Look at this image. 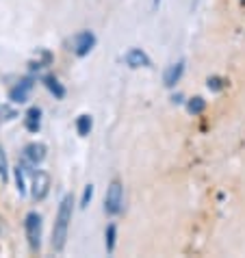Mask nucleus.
Returning <instances> with one entry per match:
<instances>
[{
	"instance_id": "obj_10",
	"label": "nucleus",
	"mask_w": 245,
	"mask_h": 258,
	"mask_svg": "<svg viewBox=\"0 0 245 258\" xmlns=\"http://www.w3.org/2000/svg\"><path fill=\"white\" fill-rule=\"evenodd\" d=\"M24 126H26L28 133H37L41 128V109H37V106L28 109L26 115H24Z\"/></svg>"
},
{
	"instance_id": "obj_14",
	"label": "nucleus",
	"mask_w": 245,
	"mask_h": 258,
	"mask_svg": "<svg viewBox=\"0 0 245 258\" xmlns=\"http://www.w3.org/2000/svg\"><path fill=\"white\" fill-rule=\"evenodd\" d=\"M91 128H93V119L91 115H81L76 119V131L81 137H87V135L91 133Z\"/></svg>"
},
{
	"instance_id": "obj_18",
	"label": "nucleus",
	"mask_w": 245,
	"mask_h": 258,
	"mask_svg": "<svg viewBox=\"0 0 245 258\" xmlns=\"http://www.w3.org/2000/svg\"><path fill=\"white\" fill-rule=\"evenodd\" d=\"M91 198H93V184H87L83 191V198H81V209H87L89 202H91Z\"/></svg>"
},
{
	"instance_id": "obj_3",
	"label": "nucleus",
	"mask_w": 245,
	"mask_h": 258,
	"mask_svg": "<svg viewBox=\"0 0 245 258\" xmlns=\"http://www.w3.org/2000/svg\"><path fill=\"white\" fill-rule=\"evenodd\" d=\"M121 209H124V189H121V184L115 180L109 184V189H106L104 211L109 215H119Z\"/></svg>"
},
{
	"instance_id": "obj_1",
	"label": "nucleus",
	"mask_w": 245,
	"mask_h": 258,
	"mask_svg": "<svg viewBox=\"0 0 245 258\" xmlns=\"http://www.w3.org/2000/svg\"><path fill=\"white\" fill-rule=\"evenodd\" d=\"M72 213H74V198L66 196L61 200V204H59L56 219H54V228H52V249L54 252H63V247H66Z\"/></svg>"
},
{
	"instance_id": "obj_17",
	"label": "nucleus",
	"mask_w": 245,
	"mask_h": 258,
	"mask_svg": "<svg viewBox=\"0 0 245 258\" xmlns=\"http://www.w3.org/2000/svg\"><path fill=\"white\" fill-rule=\"evenodd\" d=\"M206 85H208V89L217 94V91H221L223 87H226V81H223L221 76H211V78L206 81Z\"/></svg>"
},
{
	"instance_id": "obj_12",
	"label": "nucleus",
	"mask_w": 245,
	"mask_h": 258,
	"mask_svg": "<svg viewBox=\"0 0 245 258\" xmlns=\"http://www.w3.org/2000/svg\"><path fill=\"white\" fill-rule=\"evenodd\" d=\"M44 85L50 89V94H54V98H59V100L66 98V87H63L54 76H44Z\"/></svg>"
},
{
	"instance_id": "obj_20",
	"label": "nucleus",
	"mask_w": 245,
	"mask_h": 258,
	"mask_svg": "<svg viewBox=\"0 0 245 258\" xmlns=\"http://www.w3.org/2000/svg\"><path fill=\"white\" fill-rule=\"evenodd\" d=\"M158 3H161V0H154V7H156V5H158Z\"/></svg>"
},
{
	"instance_id": "obj_8",
	"label": "nucleus",
	"mask_w": 245,
	"mask_h": 258,
	"mask_svg": "<svg viewBox=\"0 0 245 258\" xmlns=\"http://www.w3.org/2000/svg\"><path fill=\"white\" fill-rule=\"evenodd\" d=\"M182 72H185V61H178V63H171V66H167V70L163 72L165 87H174L180 78H182Z\"/></svg>"
},
{
	"instance_id": "obj_2",
	"label": "nucleus",
	"mask_w": 245,
	"mask_h": 258,
	"mask_svg": "<svg viewBox=\"0 0 245 258\" xmlns=\"http://www.w3.org/2000/svg\"><path fill=\"white\" fill-rule=\"evenodd\" d=\"M24 232H26V241L31 245L33 252H39L41 247V215L31 211L24 217Z\"/></svg>"
},
{
	"instance_id": "obj_6",
	"label": "nucleus",
	"mask_w": 245,
	"mask_h": 258,
	"mask_svg": "<svg viewBox=\"0 0 245 258\" xmlns=\"http://www.w3.org/2000/svg\"><path fill=\"white\" fill-rule=\"evenodd\" d=\"M124 61L128 68H152V61H150V56L143 52L141 48H131L128 52L124 54Z\"/></svg>"
},
{
	"instance_id": "obj_4",
	"label": "nucleus",
	"mask_w": 245,
	"mask_h": 258,
	"mask_svg": "<svg viewBox=\"0 0 245 258\" xmlns=\"http://www.w3.org/2000/svg\"><path fill=\"white\" fill-rule=\"evenodd\" d=\"M50 191V176L41 169H35L31 174V193L35 200H44Z\"/></svg>"
},
{
	"instance_id": "obj_16",
	"label": "nucleus",
	"mask_w": 245,
	"mask_h": 258,
	"mask_svg": "<svg viewBox=\"0 0 245 258\" xmlns=\"http://www.w3.org/2000/svg\"><path fill=\"white\" fill-rule=\"evenodd\" d=\"M0 180L7 182L9 180V161H7V152L0 143Z\"/></svg>"
},
{
	"instance_id": "obj_11",
	"label": "nucleus",
	"mask_w": 245,
	"mask_h": 258,
	"mask_svg": "<svg viewBox=\"0 0 245 258\" xmlns=\"http://www.w3.org/2000/svg\"><path fill=\"white\" fill-rule=\"evenodd\" d=\"M26 176H28L26 165H18V167H16V187H18V193H20V196H26V193H28V187H31V182L26 180Z\"/></svg>"
},
{
	"instance_id": "obj_15",
	"label": "nucleus",
	"mask_w": 245,
	"mask_h": 258,
	"mask_svg": "<svg viewBox=\"0 0 245 258\" xmlns=\"http://www.w3.org/2000/svg\"><path fill=\"white\" fill-rule=\"evenodd\" d=\"M104 239H106V252L113 254V249H115V241H117V228H115V224H109V226H106Z\"/></svg>"
},
{
	"instance_id": "obj_13",
	"label": "nucleus",
	"mask_w": 245,
	"mask_h": 258,
	"mask_svg": "<svg viewBox=\"0 0 245 258\" xmlns=\"http://www.w3.org/2000/svg\"><path fill=\"white\" fill-rule=\"evenodd\" d=\"M204 109H206V100L204 98L196 96V98L187 100V111H189L191 115H200V113H204Z\"/></svg>"
},
{
	"instance_id": "obj_19",
	"label": "nucleus",
	"mask_w": 245,
	"mask_h": 258,
	"mask_svg": "<svg viewBox=\"0 0 245 258\" xmlns=\"http://www.w3.org/2000/svg\"><path fill=\"white\" fill-rule=\"evenodd\" d=\"M171 102H174V104H180V102H185V100H182V96H180V94H176V96H171Z\"/></svg>"
},
{
	"instance_id": "obj_9",
	"label": "nucleus",
	"mask_w": 245,
	"mask_h": 258,
	"mask_svg": "<svg viewBox=\"0 0 245 258\" xmlns=\"http://www.w3.org/2000/svg\"><path fill=\"white\" fill-rule=\"evenodd\" d=\"M33 89V81L31 78H24L22 83H18L16 87H13L9 91V98H11V102H16V104H22L28 100V91Z\"/></svg>"
},
{
	"instance_id": "obj_5",
	"label": "nucleus",
	"mask_w": 245,
	"mask_h": 258,
	"mask_svg": "<svg viewBox=\"0 0 245 258\" xmlns=\"http://www.w3.org/2000/svg\"><path fill=\"white\" fill-rule=\"evenodd\" d=\"M72 46H74V52L78 56H87L93 46H96V35L91 31H81L74 35V39H72Z\"/></svg>"
},
{
	"instance_id": "obj_7",
	"label": "nucleus",
	"mask_w": 245,
	"mask_h": 258,
	"mask_svg": "<svg viewBox=\"0 0 245 258\" xmlns=\"http://www.w3.org/2000/svg\"><path fill=\"white\" fill-rule=\"evenodd\" d=\"M22 156H24V163L35 165V167H37V165L46 159V146H44V143H28V146L24 148Z\"/></svg>"
}]
</instances>
